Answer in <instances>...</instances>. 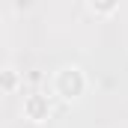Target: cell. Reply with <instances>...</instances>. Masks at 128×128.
I'll list each match as a JSON object with an SVG mask.
<instances>
[{
  "label": "cell",
  "instance_id": "3",
  "mask_svg": "<svg viewBox=\"0 0 128 128\" xmlns=\"http://www.w3.org/2000/svg\"><path fill=\"white\" fill-rule=\"evenodd\" d=\"M0 90L3 92H15L18 90V72L15 68H3L0 72Z\"/></svg>",
  "mask_w": 128,
  "mask_h": 128
},
{
  "label": "cell",
  "instance_id": "2",
  "mask_svg": "<svg viewBox=\"0 0 128 128\" xmlns=\"http://www.w3.org/2000/svg\"><path fill=\"white\" fill-rule=\"evenodd\" d=\"M24 116L30 122H45L51 116V101H48V96H42V92L27 96L24 98Z\"/></svg>",
  "mask_w": 128,
  "mask_h": 128
},
{
  "label": "cell",
  "instance_id": "4",
  "mask_svg": "<svg viewBox=\"0 0 128 128\" xmlns=\"http://www.w3.org/2000/svg\"><path fill=\"white\" fill-rule=\"evenodd\" d=\"M116 6H119V0H90V9L96 15H110V12H116Z\"/></svg>",
  "mask_w": 128,
  "mask_h": 128
},
{
  "label": "cell",
  "instance_id": "1",
  "mask_svg": "<svg viewBox=\"0 0 128 128\" xmlns=\"http://www.w3.org/2000/svg\"><path fill=\"white\" fill-rule=\"evenodd\" d=\"M86 90V78L78 66H63L57 74H54V92L63 98V101H78Z\"/></svg>",
  "mask_w": 128,
  "mask_h": 128
}]
</instances>
